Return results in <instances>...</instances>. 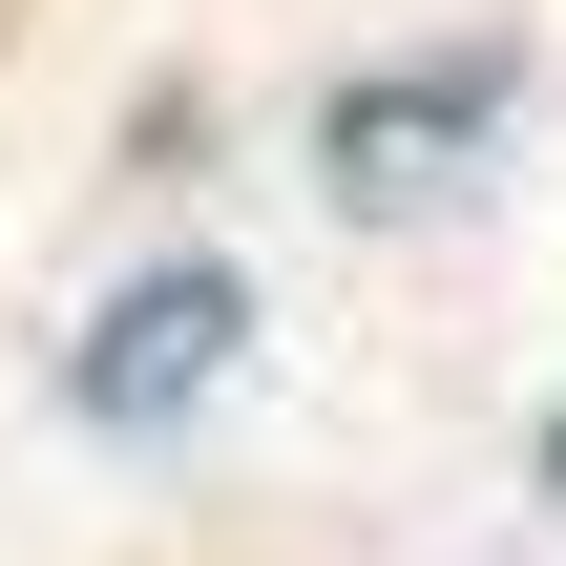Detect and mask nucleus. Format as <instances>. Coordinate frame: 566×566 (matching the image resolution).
<instances>
[{
  "instance_id": "1",
  "label": "nucleus",
  "mask_w": 566,
  "mask_h": 566,
  "mask_svg": "<svg viewBox=\"0 0 566 566\" xmlns=\"http://www.w3.org/2000/svg\"><path fill=\"white\" fill-rule=\"evenodd\" d=\"M231 336H252V273H231V252H147V273L84 315V357H63V420H105V441H168V420L231 378Z\"/></svg>"
},
{
  "instance_id": "2",
  "label": "nucleus",
  "mask_w": 566,
  "mask_h": 566,
  "mask_svg": "<svg viewBox=\"0 0 566 566\" xmlns=\"http://www.w3.org/2000/svg\"><path fill=\"white\" fill-rule=\"evenodd\" d=\"M504 126V42L462 63H399V84H336V189H441V147Z\"/></svg>"
},
{
  "instance_id": "3",
  "label": "nucleus",
  "mask_w": 566,
  "mask_h": 566,
  "mask_svg": "<svg viewBox=\"0 0 566 566\" xmlns=\"http://www.w3.org/2000/svg\"><path fill=\"white\" fill-rule=\"evenodd\" d=\"M546 504H566V420H546Z\"/></svg>"
}]
</instances>
